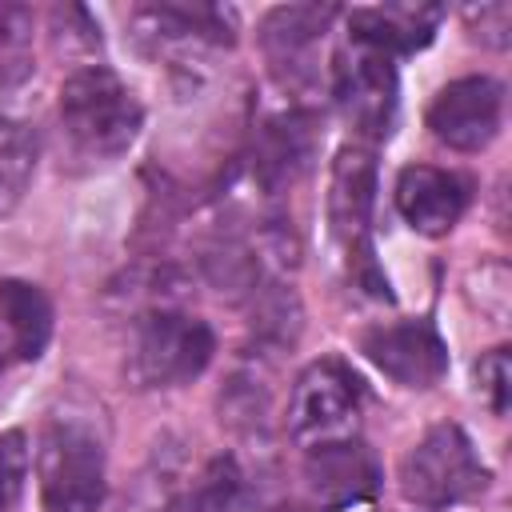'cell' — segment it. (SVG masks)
Returning <instances> with one entry per match:
<instances>
[{
	"instance_id": "6da1fadb",
	"label": "cell",
	"mask_w": 512,
	"mask_h": 512,
	"mask_svg": "<svg viewBox=\"0 0 512 512\" xmlns=\"http://www.w3.org/2000/svg\"><path fill=\"white\" fill-rule=\"evenodd\" d=\"M60 124L80 152L120 156L136 140L144 124V108L112 68L80 64L60 84Z\"/></svg>"
},
{
	"instance_id": "7a4b0ae2",
	"label": "cell",
	"mask_w": 512,
	"mask_h": 512,
	"mask_svg": "<svg viewBox=\"0 0 512 512\" xmlns=\"http://www.w3.org/2000/svg\"><path fill=\"white\" fill-rule=\"evenodd\" d=\"M36 480L44 512H100L108 468L96 428L80 416H52L40 436Z\"/></svg>"
},
{
	"instance_id": "3957f363",
	"label": "cell",
	"mask_w": 512,
	"mask_h": 512,
	"mask_svg": "<svg viewBox=\"0 0 512 512\" xmlns=\"http://www.w3.org/2000/svg\"><path fill=\"white\" fill-rule=\"evenodd\" d=\"M216 352V336L200 316L180 308L140 312L132 324L124 372L136 388H176L196 380Z\"/></svg>"
},
{
	"instance_id": "277c9868",
	"label": "cell",
	"mask_w": 512,
	"mask_h": 512,
	"mask_svg": "<svg viewBox=\"0 0 512 512\" xmlns=\"http://www.w3.org/2000/svg\"><path fill=\"white\" fill-rule=\"evenodd\" d=\"M372 204H376V156L368 144H344L332 160V180H328V216L332 232L344 248L348 276L372 292L388 296V280L376 264L368 224H372Z\"/></svg>"
},
{
	"instance_id": "5b68a950",
	"label": "cell",
	"mask_w": 512,
	"mask_h": 512,
	"mask_svg": "<svg viewBox=\"0 0 512 512\" xmlns=\"http://www.w3.org/2000/svg\"><path fill=\"white\" fill-rule=\"evenodd\" d=\"M488 464L460 424L428 428L400 460V492L420 508H448L488 488Z\"/></svg>"
},
{
	"instance_id": "8992f818",
	"label": "cell",
	"mask_w": 512,
	"mask_h": 512,
	"mask_svg": "<svg viewBox=\"0 0 512 512\" xmlns=\"http://www.w3.org/2000/svg\"><path fill=\"white\" fill-rule=\"evenodd\" d=\"M288 436L300 448L352 440L360 424V380L340 360H312L288 392Z\"/></svg>"
},
{
	"instance_id": "52a82bcc",
	"label": "cell",
	"mask_w": 512,
	"mask_h": 512,
	"mask_svg": "<svg viewBox=\"0 0 512 512\" xmlns=\"http://www.w3.org/2000/svg\"><path fill=\"white\" fill-rule=\"evenodd\" d=\"M504 120V88L492 76H460L444 84L428 108V128L456 152H480L496 140Z\"/></svg>"
},
{
	"instance_id": "ba28073f",
	"label": "cell",
	"mask_w": 512,
	"mask_h": 512,
	"mask_svg": "<svg viewBox=\"0 0 512 512\" xmlns=\"http://www.w3.org/2000/svg\"><path fill=\"white\" fill-rule=\"evenodd\" d=\"M360 352L404 388H432L448 372V344L424 320L376 324L360 336Z\"/></svg>"
},
{
	"instance_id": "9c48e42d",
	"label": "cell",
	"mask_w": 512,
	"mask_h": 512,
	"mask_svg": "<svg viewBox=\"0 0 512 512\" xmlns=\"http://www.w3.org/2000/svg\"><path fill=\"white\" fill-rule=\"evenodd\" d=\"M304 480L316 508H348V504H380V468L372 452L352 436L336 444L308 448Z\"/></svg>"
},
{
	"instance_id": "30bf717a",
	"label": "cell",
	"mask_w": 512,
	"mask_h": 512,
	"mask_svg": "<svg viewBox=\"0 0 512 512\" xmlns=\"http://www.w3.org/2000/svg\"><path fill=\"white\" fill-rule=\"evenodd\" d=\"M316 156V124L308 112H280L268 116L256 132L252 156H248V180L260 192H284L296 184Z\"/></svg>"
},
{
	"instance_id": "8fae6325",
	"label": "cell",
	"mask_w": 512,
	"mask_h": 512,
	"mask_svg": "<svg viewBox=\"0 0 512 512\" xmlns=\"http://www.w3.org/2000/svg\"><path fill=\"white\" fill-rule=\"evenodd\" d=\"M468 188L456 172L432 164H408L396 176V212L420 236H444L464 216Z\"/></svg>"
},
{
	"instance_id": "7c38bea8",
	"label": "cell",
	"mask_w": 512,
	"mask_h": 512,
	"mask_svg": "<svg viewBox=\"0 0 512 512\" xmlns=\"http://www.w3.org/2000/svg\"><path fill=\"white\" fill-rule=\"evenodd\" d=\"M336 96H340L348 120H352L360 132H368V136L388 132V120H392V108H396V72H392V56L356 44L352 56H348V64H340Z\"/></svg>"
},
{
	"instance_id": "4fadbf2b",
	"label": "cell",
	"mask_w": 512,
	"mask_h": 512,
	"mask_svg": "<svg viewBox=\"0 0 512 512\" xmlns=\"http://www.w3.org/2000/svg\"><path fill=\"white\" fill-rule=\"evenodd\" d=\"M336 8L332 4H280L260 24V44L276 72L304 76L316 44L324 40Z\"/></svg>"
},
{
	"instance_id": "5bb4252c",
	"label": "cell",
	"mask_w": 512,
	"mask_h": 512,
	"mask_svg": "<svg viewBox=\"0 0 512 512\" xmlns=\"http://www.w3.org/2000/svg\"><path fill=\"white\" fill-rule=\"evenodd\" d=\"M0 328L16 360H40L52 340V300L40 284L0 280Z\"/></svg>"
},
{
	"instance_id": "9a60e30c",
	"label": "cell",
	"mask_w": 512,
	"mask_h": 512,
	"mask_svg": "<svg viewBox=\"0 0 512 512\" xmlns=\"http://www.w3.org/2000/svg\"><path fill=\"white\" fill-rule=\"evenodd\" d=\"M200 272L228 300H248L268 280H280L264 264V256H260L252 236H220V240H212L204 248V256H200Z\"/></svg>"
},
{
	"instance_id": "2e32d148",
	"label": "cell",
	"mask_w": 512,
	"mask_h": 512,
	"mask_svg": "<svg viewBox=\"0 0 512 512\" xmlns=\"http://www.w3.org/2000/svg\"><path fill=\"white\" fill-rule=\"evenodd\" d=\"M256 360L240 364L232 380L220 392V424H228L236 436H260L272 420V380H268V356L252 352Z\"/></svg>"
},
{
	"instance_id": "e0dca14e",
	"label": "cell",
	"mask_w": 512,
	"mask_h": 512,
	"mask_svg": "<svg viewBox=\"0 0 512 512\" xmlns=\"http://www.w3.org/2000/svg\"><path fill=\"white\" fill-rule=\"evenodd\" d=\"M248 328L256 336V348L264 356L272 352H284L300 340V328H304V304L300 296L284 284V280H268L260 292H252L248 300Z\"/></svg>"
},
{
	"instance_id": "ac0fdd59",
	"label": "cell",
	"mask_w": 512,
	"mask_h": 512,
	"mask_svg": "<svg viewBox=\"0 0 512 512\" xmlns=\"http://www.w3.org/2000/svg\"><path fill=\"white\" fill-rule=\"evenodd\" d=\"M244 492V472L236 456H212L188 488H180L168 504V512H232Z\"/></svg>"
},
{
	"instance_id": "d6986e66",
	"label": "cell",
	"mask_w": 512,
	"mask_h": 512,
	"mask_svg": "<svg viewBox=\"0 0 512 512\" xmlns=\"http://www.w3.org/2000/svg\"><path fill=\"white\" fill-rule=\"evenodd\" d=\"M28 464H32L28 436L20 428L0 432V512H12L20 504L28 484Z\"/></svg>"
},
{
	"instance_id": "ffe728a7",
	"label": "cell",
	"mask_w": 512,
	"mask_h": 512,
	"mask_svg": "<svg viewBox=\"0 0 512 512\" xmlns=\"http://www.w3.org/2000/svg\"><path fill=\"white\" fill-rule=\"evenodd\" d=\"M476 384H480L484 404H488L496 416H504V412H508V400H512V356H508L504 344H500V348H488V352L480 356V364H476Z\"/></svg>"
},
{
	"instance_id": "44dd1931",
	"label": "cell",
	"mask_w": 512,
	"mask_h": 512,
	"mask_svg": "<svg viewBox=\"0 0 512 512\" xmlns=\"http://www.w3.org/2000/svg\"><path fill=\"white\" fill-rule=\"evenodd\" d=\"M464 24H468V36L480 40L484 48H508V40H512V8L504 0L464 8Z\"/></svg>"
},
{
	"instance_id": "7402d4cb",
	"label": "cell",
	"mask_w": 512,
	"mask_h": 512,
	"mask_svg": "<svg viewBox=\"0 0 512 512\" xmlns=\"http://www.w3.org/2000/svg\"><path fill=\"white\" fill-rule=\"evenodd\" d=\"M508 300H512V276L504 260H488L480 264V312L492 316L496 324L508 316Z\"/></svg>"
},
{
	"instance_id": "603a6c76",
	"label": "cell",
	"mask_w": 512,
	"mask_h": 512,
	"mask_svg": "<svg viewBox=\"0 0 512 512\" xmlns=\"http://www.w3.org/2000/svg\"><path fill=\"white\" fill-rule=\"evenodd\" d=\"M4 352H8V344L0 340V372H4Z\"/></svg>"
}]
</instances>
